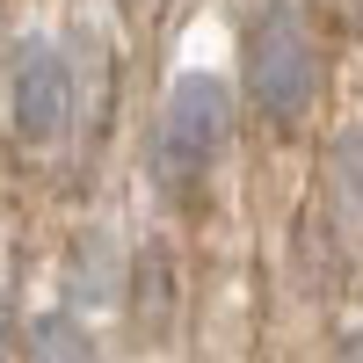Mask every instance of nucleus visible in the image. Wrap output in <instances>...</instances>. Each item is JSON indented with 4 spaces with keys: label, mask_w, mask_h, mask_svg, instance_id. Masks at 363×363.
Here are the masks:
<instances>
[{
    "label": "nucleus",
    "mask_w": 363,
    "mask_h": 363,
    "mask_svg": "<svg viewBox=\"0 0 363 363\" xmlns=\"http://www.w3.org/2000/svg\"><path fill=\"white\" fill-rule=\"evenodd\" d=\"M22 356H29V363H95V342H87L80 313H44V320L22 335Z\"/></svg>",
    "instance_id": "obj_6"
},
{
    "label": "nucleus",
    "mask_w": 363,
    "mask_h": 363,
    "mask_svg": "<svg viewBox=\"0 0 363 363\" xmlns=\"http://www.w3.org/2000/svg\"><path fill=\"white\" fill-rule=\"evenodd\" d=\"M327 203H335L342 233H363V131H349L327 153Z\"/></svg>",
    "instance_id": "obj_5"
},
{
    "label": "nucleus",
    "mask_w": 363,
    "mask_h": 363,
    "mask_svg": "<svg viewBox=\"0 0 363 363\" xmlns=\"http://www.w3.org/2000/svg\"><path fill=\"white\" fill-rule=\"evenodd\" d=\"M73 109H80V87H73V66L51 37H15L8 51V73H0V116H8L15 145L44 153L73 131Z\"/></svg>",
    "instance_id": "obj_3"
},
{
    "label": "nucleus",
    "mask_w": 363,
    "mask_h": 363,
    "mask_svg": "<svg viewBox=\"0 0 363 363\" xmlns=\"http://www.w3.org/2000/svg\"><path fill=\"white\" fill-rule=\"evenodd\" d=\"M240 80H247V102L262 109V124H306V109L320 95V44L298 0H262L240 29Z\"/></svg>",
    "instance_id": "obj_2"
},
{
    "label": "nucleus",
    "mask_w": 363,
    "mask_h": 363,
    "mask_svg": "<svg viewBox=\"0 0 363 363\" xmlns=\"http://www.w3.org/2000/svg\"><path fill=\"white\" fill-rule=\"evenodd\" d=\"M131 284H124V255H116V240L102 225H87L73 240V255H66V298H73V313H102Z\"/></svg>",
    "instance_id": "obj_4"
},
{
    "label": "nucleus",
    "mask_w": 363,
    "mask_h": 363,
    "mask_svg": "<svg viewBox=\"0 0 363 363\" xmlns=\"http://www.w3.org/2000/svg\"><path fill=\"white\" fill-rule=\"evenodd\" d=\"M233 145V87L218 73H182L160 102V124H153V182L160 196L174 203H196L211 189Z\"/></svg>",
    "instance_id": "obj_1"
},
{
    "label": "nucleus",
    "mask_w": 363,
    "mask_h": 363,
    "mask_svg": "<svg viewBox=\"0 0 363 363\" xmlns=\"http://www.w3.org/2000/svg\"><path fill=\"white\" fill-rule=\"evenodd\" d=\"M15 349H22V320L8 306V291H0V363H15Z\"/></svg>",
    "instance_id": "obj_7"
},
{
    "label": "nucleus",
    "mask_w": 363,
    "mask_h": 363,
    "mask_svg": "<svg viewBox=\"0 0 363 363\" xmlns=\"http://www.w3.org/2000/svg\"><path fill=\"white\" fill-rule=\"evenodd\" d=\"M335 363H363V327H356V335H342V342H335Z\"/></svg>",
    "instance_id": "obj_8"
}]
</instances>
